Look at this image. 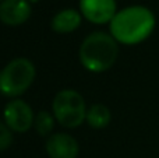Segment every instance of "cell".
Returning a JSON list of instances; mask_svg holds the SVG:
<instances>
[{
	"label": "cell",
	"mask_w": 159,
	"mask_h": 158,
	"mask_svg": "<svg viewBox=\"0 0 159 158\" xmlns=\"http://www.w3.org/2000/svg\"><path fill=\"white\" fill-rule=\"evenodd\" d=\"M110 35L124 45L145 41L155 28V16L144 6H131L117 11L109 22Z\"/></svg>",
	"instance_id": "1"
},
{
	"label": "cell",
	"mask_w": 159,
	"mask_h": 158,
	"mask_svg": "<svg viewBox=\"0 0 159 158\" xmlns=\"http://www.w3.org/2000/svg\"><path fill=\"white\" fill-rule=\"evenodd\" d=\"M119 42L110 34L95 31L82 41L80 46V62L92 73H103L116 63Z\"/></svg>",
	"instance_id": "2"
},
{
	"label": "cell",
	"mask_w": 159,
	"mask_h": 158,
	"mask_svg": "<svg viewBox=\"0 0 159 158\" xmlns=\"http://www.w3.org/2000/svg\"><path fill=\"white\" fill-rule=\"evenodd\" d=\"M35 76V66L30 59H13L0 70V94L16 100L30 88Z\"/></svg>",
	"instance_id": "3"
},
{
	"label": "cell",
	"mask_w": 159,
	"mask_h": 158,
	"mask_svg": "<svg viewBox=\"0 0 159 158\" xmlns=\"http://www.w3.org/2000/svg\"><path fill=\"white\" fill-rule=\"evenodd\" d=\"M53 116L67 129L78 128L87 119V105L82 95L75 90H61L52 102Z\"/></svg>",
	"instance_id": "4"
},
{
	"label": "cell",
	"mask_w": 159,
	"mask_h": 158,
	"mask_svg": "<svg viewBox=\"0 0 159 158\" xmlns=\"http://www.w3.org/2000/svg\"><path fill=\"white\" fill-rule=\"evenodd\" d=\"M3 116H4V123L10 128V130L17 133L28 132L31 126H34V120H35L31 105L18 98L7 102L3 111Z\"/></svg>",
	"instance_id": "5"
},
{
	"label": "cell",
	"mask_w": 159,
	"mask_h": 158,
	"mask_svg": "<svg viewBox=\"0 0 159 158\" xmlns=\"http://www.w3.org/2000/svg\"><path fill=\"white\" fill-rule=\"evenodd\" d=\"M81 14L92 24H106L116 16L115 0H80Z\"/></svg>",
	"instance_id": "6"
},
{
	"label": "cell",
	"mask_w": 159,
	"mask_h": 158,
	"mask_svg": "<svg viewBox=\"0 0 159 158\" xmlns=\"http://www.w3.org/2000/svg\"><path fill=\"white\" fill-rule=\"evenodd\" d=\"M31 17V3L27 0H3L0 3V21L4 25L17 27Z\"/></svg>",
	"instance_id": "7"
},
{
	"label": "cell",
	"mask_w": 159,
	"mask_h": 158,
	"mask_svg": "<svg viewBox=\"0 0 159 158\" xmlns=\"http://www.w3.org/2000/svg\"><path fill=\"white\" fill-rule=\"evenodd\" d=\"M78 142L67 133L50 134L46 140V153L50 158H77Z\"/></svg>",
	"instance_id": "8"
},
{
	"label": "cell",
	"mask_w": 159,
	"mask_h": 158,
	"mask_svg": "<svg viewBox=\"0 0 159 158\" xmlns=\"http://www.w3.org/2000/svg\"><path fill=\"white\" fill-rule=\"evenodd\" d=\"M81 14L74 8H64L55 14L50 21V27L57 34H70L81 25Z\"/></svg>",
	"instance_id": "9"
},
{
	"label": "cell",
	"mask_w": 159,
	"mask_h": 158,
	"mask_svg": "<svg viewBox=\"0 0 159 158\" xmlns=\"http://www.w3.org/2000/svg\"><path fill=\"white\" fill-rule=\"evenodd\" d=\"M110 109L102 104H93L87 111V122L93 129H103L110 123Z\"/></svg>",
	"instance_id": "10"
},
{
	"label": "cell",
	"mask_w": 159,
	"mask_h": 158,
	"mask_svg": "<svg viewBox=\"0 0 159 158\" xmlns=\"http://www.w3.org/2000/svg\"><path fill=\"white\" fill-rule=\"evenodd\" d=\"M34 128L39 136H49L55 128V116L48 111L38 112L34 120Z\"/></svg>",
	"instance_id": "11"
},
{
	"label": "cell",
	"mask_w": 159,
	"mask_h": 158,
	"mask_svg": "<svg viewBox=\"0 0 159 158\" xmlns=\"http://www.w3.org/2000/svg\"><path fill=\"white\" fill-rule=\"evenodd\" d=\"M13 144V133L6 123L0 122V151L7 150Z\"/></svg>",
	"instance_id": "12"
},
{
	"label": "cell",
	"mask_w": 159,
	"mask_h": 158,
	"mask_svg": "<svg viewBox=\"0 0 159 158\" xmlns=\"http://www.w3.org/2000/svg\"><path fill=\"white\" fill-rule=\"evenodd\" d=\"M27 2H28V3H31V4H32V3H36V2H38V0H27Z\"/></svg>",
	"instance_id": "13"
},
{
	"label": "cell",
	"mask_w": 159,
	"mask_h": 158,
	"mask_svg": "<svg viewBox=\"0 0 159 158\" xmlns=\"http://www.w3.org/2000/svg\"><path fill=\"white\" fill-rule=\"evenodd\" d=\"M2 2H3V0H0V3H2Z\"/></svg>",
	"instance_id": "14"
}]
</instances>
